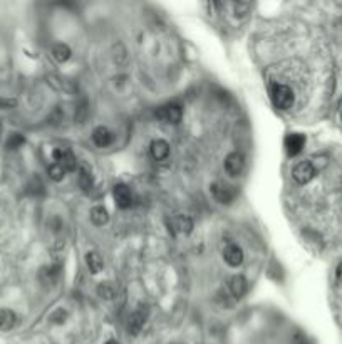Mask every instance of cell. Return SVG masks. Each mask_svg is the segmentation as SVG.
Wrapping results in <instances>:
<instances>
[{"instance_id":"6da1fadb","label":"cell","mask_w":342,"mask_h":344,"mask_svg":"<svg viewBox=\"0 0 342 344\" xmlns=\"http://www.w3.org/2000/svg\"><path fill=\"white\" fill-rule=\"evenodd\" d=\"M270 96L274 104L278 107V110H289L294 104V93L292 89L285 84H274L272 86Z\"/></svg>"},{"instance_id":"7a4b0ae2","label":"cell","mask_w":342,"mask_h":344,"mask_svg":"<svg viewBox=\"0 0 342 344\" xmlns=\"http://www.w3.org/2000/svg\"><path fill=\"white\" fill-rule=\"evenodd\" d=\"M294 180L299 185H306L309 183L312 178L315 176V168L310 161H300L299 165H295V168L292 171Z\"/></svg>"},{"instance_id":"3957f363","label":"cell","mask_w":342,"mask_h":344,"mask_svg":"<svg viewBox=\"0 0 342 344\" xmlns=\"http://www.w3.org/2000/svg\"><path fill=\"white\" fill-rule=\"evenodd\" d=\"M181 116H183V110L178 104L161 106L160 110L156 111V118L164 121V123H180Z\"/></svg>"},{"instance_id":"277c9868","label":"cell","mask_w":342,"mask_h":344,"mask_svg":"<svg viewBox=\"0 0 342 344\" xmlns=\"http://www.w3.org/2000/svg\"><path fill=\"white\" fill-rule=\"evenodd\" d=\"M243 167H245V158H243L242 153L235 151V153H230V155L226 156V160H225V170H226L228 175L238 176L243 171Z\"/></svg>"},{"instance_id":"5b68a950","label":"cell","mask_w":342,"mask_h":344,"mask_svg":"<svg viewBox=\"0 0 342 344\" xmlns=\"http://www.w3.org/2000/svg\"><path fill=\"white\" fill-rule=\"evenodd\" d=\"M52 155H54L55 163H59L66 171H74L75 168H78V161H75L74 155L69 150H66V148L54 150Z\"/></svg>"},{"instance_id":"8992f818","label":"cell","mask_w":342,"mask_h":344,"mask_svg":"<svg viewBox=\"0 0 342 344\" xmlns=\"http://www.w3.org/2000/svg\"><path fill=\"white\" fill-rule=\"evenodd\" d=\"M283 144H285V150H287L289 155L295 156V155H299L303 148V144H306V136L299 135V133H292V135H289L285 138Z\"/></svg>"},{"instance_id":"52a82bcc","label":"cell","mask_w":342,"mask_h":344,"mask_svg":"<svg viewBox=\"0 0 342 344\" xmlns=\"http://www.w3.org/2000/svg\"><path fill=\"white\" fill-rule=\"evenodd\" d=\"M112 195H114V202H116V205L119 208H129L131 207V202H132V196H131V192L129 188L126 187V185H116L112 190Z\"/></svg>"},{"instance_id":"ba28073f","label":"cell","mask_w":342,"mask_h":344,"mask_svg":"<svg viewBox=\"0 0 342 344\" xmlns=\"http://www.w3.org/2000/svg\"><path fill=\"white\" fill-rule=\"evenodd\" d=\"M223 259H225V262H226L228 265L238 267L240 264L243 262V250H242V248H240L238 245L230 244V245H226V247H225V250H223Z\"/></svg>"},{"instance_id":"9c48e42d","label":"cell","mask_w":342,"mask_h":344,"mask_svg":"<svg viewBox=\"0 0 342 344\" xmlns=\"http://www.w3.org/2000/svg\"><path fill=\"white\" fill-rule=\"evenodd\" d=\"M212 193L215 200L220 203H232L235 198V190L232 187H225V185H212Z\"/></svg>"},{"instance_id":"30bf717a","label":"cell","mask_w":342,"mask_h":344,"mask_svg":"<svg viewBox=\"0 0 342 344\" xmlns=\"http://www.w3.org/2000/svg\"><path fill=\"white\" fill-rule=\"evenodd\" d=\"M92 141L96 143L99 148H106L112 143V133L104 128V126H99L92 131Z\"/></svg>"},{"instance_id":"8fae6325","label":"cell","mask_w":342,"mask_h":344,"mask_svg":"<svg viewBox=\"0 0 342 344\" xmlns=\"http://www.w3.org/2000/svg\"><path fill=\"white\" fill-rule=\"evenodd\" d=\"M171 227H173V232H180V233L188 235L193 230V222L186 215H178L171 220Z\"/></svg>"},{"instance_id":"7c38bea8","label":"cell","mask_w":342,"mask_h":344,"mask_svg":"<svg viewBox=\"0 0 342 344\" xmlns=\"http://www.w3.org/2000/svg\"><path fill=\"white\" fill-rule=\"evenodd\" d=\"M151 155L156 161L166 160L169 155V144L164 139H156V141L151 143Z\"/></svg>"},{"instance_id":"4fadbf2b","label":"cell","mask_w":342,"mask_h":344,"mask_svg":"<svg viewBox=\"0 0 342 344\" xmlns=\"http://www.w3.org/2000/svg\"><path fill=\"white\" fill-rule=\"evenodd\" d=\"M17 324V316L10 309H0V331H10Z\"/></svg>"},{"instance_id":"5bb4252c","label":"cell","mask_w":342,"mask_h":344,"mask_svg":"<svg viewBox=\"0 0 342 344\" xmlns=\"http://www.w3.org/2000/svg\"><path fill=\"white\" fill-rule=\"evenodd\" d=\"M144 321H146V316L143 314V311H136L135 314H131V317H129L128 331L132 336L139 334V331H141L143 326H144Z\"/></svg>"},{"instance_id":"9a60e30c","label":"cell","mask_w":342,"mask_h":344,"mask_svg":"<svg viewBox=\"0 0 342 344\" xmlns=\"http://www.w3.org/2000/svg\"><path fill=\"white\" fill-rule=\"evenodd\" d=\"M86 265L91 274H99L103 270V259L96 252H87L86 254Z\"/></svg>"},{"instance_id":"2e32d148","label":"cell","mask_w":342,"mask_h":344,"mask_svg":"<svg viewBox=\"0 0 342 344\" xmlns=\"http://www.w3.org/2000/svg\"><path fill=\"white\" fill-rule=\"evenodd\" d=\"M91 220L94 225H106L107 220H109V215H107V210L104 207H94L91 210Z\"/></svg>"},{"instance_id":"e0dca14e","label":"cell","mask_w":342,"mask_h":344,"mask_svg":"<svg viewBox=\"0 0 342 344\" xmlns=\"http://www.w3.org/2000/svg\"><path fill=\"white\" fill-rule=\"evenodd\" d=\"M230 291L235 297H243L246 292V282L242 276H235L230 282Z\"/></svg>"},{"instance_id":"ac0fdd59","label":"cell","mask_w":342,"mask_h":344,"mask_svg":"<svg viewBox=\"0 0 342 344\" xmlns=\"http://www.w3.org/2000/svg\"><path fill=\"white\" fill-rule=\"evenodd\" d=\"M52 56L55 61L66 62L69 57H71V49H69V46H66V44H55L52 47Z\"/></svg>"},{"instance_id":"d6986e66","label":"cell","mask_w":342,"mask_h":344,"mask_svg":"<svg viewBox=\"0 0 342 344\" xmlns=\"http://www.w3.org/2000/svg\"><path fill=\"white\" fill-rule=\"evenodd\" d=\"M79 187L84 190V192H89L92 187V176H91V171L87 168L79 170Z\"/></svg>"},{"instance_id":"ffe728a7","label":"cell","mask_w":342,"mask_h":344,"mask_svg":"<svg viewBox=\"0 0 342 344\" xmlns=\"http://www.w3.org/2000/svg\"><path fill=\"white\" fill-rule=\"evenodd\" d=\"M57 276H59V269H57L55 265H52V267H44L42 272H41V277H42V280L46 284H54Z\"/></svg>"},{"instance_id":"44dd1931","label":"cell","mask_w":342,"mask_h":344,"mask_svg":"<svg viewBox=\"0 0 342 344\" xmlns=\"http://www.w3.org/2000/svg\"><path fill=\"white\" fill-rule=\"evenodd\" d=\"M47 173H49V176L52 178L54 182H61L62 178L66 176V173H67V171H66L64 168H62L59 163H54V165H50V167H49Z\"/></svg>"},{"instance_id":"7402d4cb","label":"cell","mask_w":342,"mask_h":344,"mask_svg":"<svg viewBox=\"0 0 342 344\" xmlns=\"http://www.w3.org/2000/svg\"><path fill=\"white\" fill-rule=\"evenodd\" d=\"M98 294L103 299H112L114 296H116V289H114V285L104 282L98 287Z\"/></svg>"},{"instance_id":"603a6c76","label":"cell","mask_w":342,"mask_h":344,"mask_svg":"<svg viewBox=\"0 0 342 344\" xmlns=\"http://www.w3.org/2000/svg\"><path fill=\"white\" fill-rule=\"evenodd\" d=\"M24 136L21 135V133H14V135H10V138L7 139V148L9 150H17L21 148V146L24 144Z\"/></svg>"},{"instance_id":"cb8c5ba5","label":"cell","mask_w":342,"mask_h":344,"mask_svg":"<svg viewBox=\"0 0 342 344\" xmlns=\"http://www.w3.org/2000/svg\"><path fill=\"white\" fill-rule=\"evenodd\" d=\"M17 106V99L14 98H0V110H14Z\"/></svg>"},{"instance_id":"d4e9b609","label":"cell","mask_w":342,"mask_h":344,"mask_svg":"<svg viewBox=\"0 0 342 344\" xmlns=\"http://www.w3.org/2000/svg\"><path fill=\"white\" fill-rule=\"evenodd\" d=\"M233 9H235V15H245L250 9V4H233Z\"/></svg>"},{"instance_id":"484cf974","label":"cell","mask_w":342,"mask_h":344,"mask_svg":"<svg viewBox=\"0 0 342 344\" xmlns=\"http://www.w3.org/2000/svg\"><path fill=\"white\" fill-rule=\"evenodd\" d=\"M337 279H339L340 282H342V264H340V265L337 267Z\"/></svg>"},{"instance_id":"4316f807","label":"cell","mask_w":342,"mask_h":344,"mask_svg":"<svg viewBox=\"0 0 342 344\" xmlns=\"http://www.w3.org/2000/svg\"><path fill=\"white\" fill-rule=\"evenodd\" d=\"M106 344H119V342H118L116 339H109V341H107Z\"/></svg>"}]
</instances>
